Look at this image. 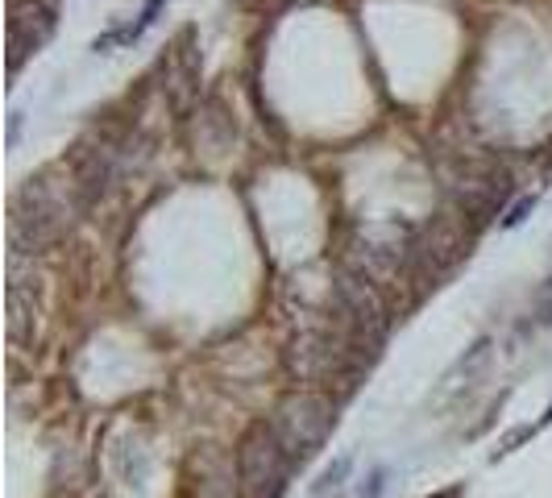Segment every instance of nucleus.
<instances>
[{"instance_id": "f257e3e1", "label": "nucleus", "mask_w": 552, "mask_h": 498, "mask_svg": "<svg viewBox=\"0 0 552 498\" xmlns=\"http://www.w3.org/2000/svg\"><path fill=\"white\" fill-rule=\"evenodd\" d=\"M270 424H274V432H279L287 457L295 465H303V461L316 457L328 445V436H333V428H337V399L324 395L320 386H299L295 395H287L279 403V411L270 415Z\"/></svg>"}, {"instance_id": "f03ea898", "label": "nucleus", "mask_w": 552, "mask_h": 498, "mask_svg": "<svg viewBox=\"0 0 552 498\" xmlns=\"http://www.w3.org/2000/svg\"><path fill=\"white\" fill-rule=\"evenodd\" d=\"M295 461L270 420H258L237 445V498H283Z\"/></svg>"}, {"instance_id": "7ed1b4c3", "label": "nucleus", "mask_w": 552, "mask_h": 498, "mask_svg": "<svg viewBox=\"0 0 552 498\" xmlns=\"http://www.w3.org/2000/svg\"><path fill=\"white\" fill-rule=\"evenodd\" d=\"M187 42H191V34H183V42L175 46V54L167 59V92H171V100H175V108L179 113H187V104L196 100V83H200V63H196V54L187 50Z\"/></svg>"}, {"instance_id": "20e7f679", "label": "nucleus", "mask_w": 552, "mask_h": 498, "mask_svg": "<svg viewBox=\"0 0 552 498\" xmlns=\"http://www.w3.org/2000/svg\"><path fill=\"white\" fill-rule=\"evenodd\" d=\"M162 5H167V0H150V5L142 9V17L129 21V25H121V30H108L104 38H96V42H92V50H113V46H129V42H137V38H142V34L150 30V25L158 21Z\"/></svg>"}, {"instance_id": "39448f33", "label": "nucleus", "mask_w": 552, "mask_h": 498, "mask_svg": "<svg viewBox=\"0 0 552 498\" xmlns=\"http://www.w3.org/2000/svg\"><path fill=\"white\" fill-rule=\"evenodd\" d=\"M345 474H349V457H337L333 465L320 474V482H316V490H312V498H328V494H341V482H345Z\"/></svg>"}, {"instance_id": "423d86ee", "label": "nucleus", "mask_w": 552, "mask_h": 498, "mask_svg": "<svg viewBox=\"0 0 552 498\" xmlns=\"http://www.w3.org/2000/svg\"><path fill=\"white\" fill-rule=\"evenodd\" d=\"M532 204H536L532 196H528V200H519V204H515V208H511V212L503 216V229H515V225H519V220H523V216H528V212H532Z\"/></svg>"}, {"instance_id": "0eeeda50", "label": "nucleus", "mask_w": 552, "mask_h": 498, "mask_svg": "<svg viewBox=\"0 0 552 498\" xmlns=\"http://www.w3.org/2000/svg\"><path fill=\"white\" fill-rule=\"evenodd\" d=\"M436 498H461V490H440Z\"/></svg>"}]
</instances>
